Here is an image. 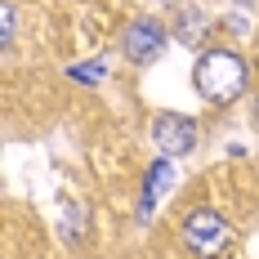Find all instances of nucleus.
<instances>
[{
	"mask_svg": "<svg viewBox=\"0 0 259 259\" xmlns=\"http://www.w3.org/2000/svg\"><path fill=\"white\" fill-rule=\"evenodd\" d=\"M197 90L206 103H233L237 94L246 90V63L228 50H210L197 58Z\"/></svg>",
	"mask_w": 259,
	"mask_h": 259,
	"instance_id": "1",
	"label": "nucleus"
},
{
	"mask_svg": "<svg viewBox=\"0 0 259 259\" xmlns=\"http://www.w3.org/2000/svg\"><path fill=\"white\" fill-rule=\"evenodd\" d=\"M183 241L197 250L201 259H214V255H224L228 250V224L214 214V210H192L188 219H183Z\"/></svg>",
	"mask_w": 259,
	"mask_h": 259,
	"instance_id": "2",
	"label": "nucleus"
},
{
	"mask_svg": "<svg viewBox=\"0 0 259 259\" xmlns=\"http://www.w3.org/2000/svg\"><path fill=\"white\" fill-rule=\"evenodd\" d=\"M152 139L165 156H183V152H192V143H197V125H192V116H156Z\"/></svg>",
	"mask_w": 259,
	"mask_h": 259,
	"instance_id": "3",
	"label": "nucleus"
},
{
	"mask_svg": "<svg viewBox=\"0 0 259 259\" xmlns=\"http://www.w3.org/2000/svg\"><path fill=\"white\" fill-rule=\"evenodd\" d=\"M161 45H165V31L152 18H143V23H134L125 31V58H134V63H152L161 54Z\"/></svg>",
	"mask_w": 259,
	"mask_h": 259,
	"instance_id": "4",
	"label": "nucleus"
},
{
	"mask_svg": "<svg viewBox=\"0 0 259 259\" xmlns=\"http://www.w3.org/2000/svg\"><path fill=\"white\" fill-rule=\"evenodd\" d=\"M170 179H175V165H170V161H156V165H152V175H148V192H143V210H139L143 219L152 214V206L161 201V192H165V183H170Z\"/></svg>",
	"mask_w": 259,
	"mask_h": 259,
	"instance_id": "5",
	"label": "nucleus"
},
{
	"mask_svg": "<svg viewBox=\"0 0 259 259\" xmlns=\"http://www.w3.org/2000/svg\"><path fill=\"white\" fill-rule=\"evenodd\" d=\"M72 80H80V85H99V80L107 76V63H76L72 72H67Z\"/></svg>",
	"mask_w": 259,
	"mask_h": 259,
	"instance_id": "6",
	"label": "nucleus"
},
{
	"mask_svg": "<svg viewBox=\"0 0 259 259\" xmlns=\"http://www.w3.org/2000/svg\"><path fill=\"white\" fill-rule=\"evenodd\" d=\"M0 45H14V5H0Z\"/></svg>",
	"mask_w": 259,
	"mask_h": 259,
	"instance_id": "7",
	"label": "nucleus"
},
{
	"mask_svg": "<svg viewBox=\"0 0 259 259\" xmlns=\"http://www.w3.org/2000/svg\"><path fill=\"white\" fill-rule=\"evenodd\" d=\"M201 27H206V18H201V14H197V9H188V23H183V40H188V45H192V40H197V36H201Z\"/></svg>",
	"mask_w": 259,
	"mask_h": 259,
	"instance_id": "8",
	"label": "nucleus"
}]
</instances>
